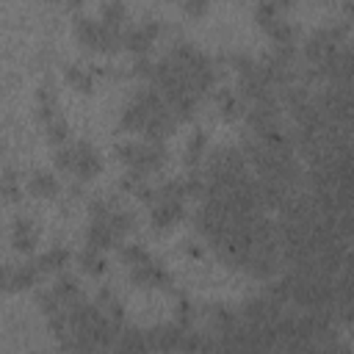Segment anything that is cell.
Returning a JSON list of instances; mask_svg holds the SVG:
<instances>
[{"instance_id": "21", "label": "cell", "mask_w": 354, "mask_h": 354, "mask_svg": "<svg viewBox=\"0 0 354 354\" xmlns=\"http://www.w3.org/2000/svg\"><path fill=\"white\" fill-rule=\"evenodd\" d=\"M205 149H207V133L205 130H196L188 138V144H185V163L188 166H196L205 158Z\"/></svg>"}, {"instance_id": "12", "label": "cell", "mask_w": 354, "mask_h": 354, "mask_svg": "<svg viewBox=\"0 0 354 354\" xmlns=\"http://www.w3.org/2000/svg\"><path fill=\"white\" fill-rule=\"evenodd\" d=\"M122 130L127 133H144V124H147V108L133 97L124 108H122V119H119Z\"/></svg>"}, {"instance_id": "34", "label": "cell", "mask_w": 354, "mask_h": 354, "mask_svg": "<svg viewBox=\"0 0 354 354\" xmlns=\"http://www.w3.org/2000/svg\"><path fill=\"white\" fill-rule=\"evenodd\" d=\"M64 6H66V8H80L83 0H64Z\"/></svg>"}, {"instance_id": "14", "label": "cell", "mask_w": 354, "mask_h": 354, "mask_svg": "<svg viewBox=\"0 0 354 354\" xmlns=\"http://www.w3.org/2000/svg\"><path fill=\"white\" fill-rule=\"evenodd\" d=\"M77 266H80V271H83V274H88V277H102V274H105V268H108V260L102 257V252H100V249L86 246V249L77 254Z\"/></svg>"}, {"instance_id": "13", "label": "cell", "mask_w": 354, "mask_h": 354, "mask_svg": "<svg viewBox=\"0 0 354 354\" xmlns=\"http://www.w3.org/2000/svg\"><path fill=\"white\" fill-rule=\"evenodd\" d=\"M69 260H72L69 249H64V246H50L36 263H39L41 274H53V271H64V268L69 266Z\"/></svg>"}, {"instance_id": "30", "label": "cell", "mask_w": 354, "mask_h": 354, "mask_svg": "<svg viewBox=\"0 0 354 354\" xmlns=\"http://www.w3.org/2000/svg\"><path fill=\"white\" fill-rule=\"evenodd\" d=\"M36 105H58V97H55V88L50 80H44L36 91Z\"/></svg>"}, {"instance_id": "10", "label": "cell", "mask_w": 354, "mask_h": 354, "mask_svg": "<svg viewBox=\"0 0 354 354\" xmlns=\"http://www.w3.org/2000/svg\"><path fill=\"white\" fill-rule=\"evenodd\" d=\"M28 191L36 196V199H55L61 194V183L55 174L50 171H33L30 180H28Z\"/></svg>"}, {"instance_id": "20", "label": "cell", "mask_w": 354, "mask_h": 354, "mask_svg": "<svg viewBox=\"0 0 354 354\" xmlns=\"http://www.w3.org/2000/svg\"><path fill=\"white\" fill-rule=\"evenodd\" d=\"M69 133H72V127H69L66 119H53V122L44 124V138H47V144H53V147L69 144Z\"/></svg>"}, {"instance_id": "11", "label": "cell", "mask_w": 354, "mask_h": 354, "mask_svg": "<svg viewBox=\"0 0 354 354\" xmlns=\"http://www.w3.org/2000/svg\"><path fill=\"white\" fill-rule=\"evenodd\" d=\"M64 80L77 91V94H91L94 91V75L83 64H66L64 66Z\"/></svg>"}, {"instance_id": "18", "label": "cell", "mask_w": 354, "mask_h": 354, "mask_svg": "<svg viewBox=\"0 0 354 354\" xmlns=\"http://www.w3.org/2000/svg\"><path fill=\"white\" fill-rule=\"evenodd\" d=\"M266 36L279 47V44H293V39H296V28L290 25V22H285L282 17H277L268 28H266Z\"/></svg>"}, {"instance_id": "17", "label": "cell", "mask_w": 354, "mask_h": 354, "mask_svg": "<svg viewBox=\"0 0 354 354\" xmlns=\"http://www.w3.org/2000/svg\"><path fill=\"white\" fill-rule=\"evenodd\" d=\"M105 221L111 224V230H113L119 238H124L127 232H133V230H136V213L122 210V207H113V210L105 216Z\"/></svg>"}, {"instance_id": "32", "label": "cell", "mask_w": 354, "mask_h": 354, "mask_svg": "<svg viewBox=\"0 0 354 354\" xmlns=\"http://www.w3.org/2000/svg\"><path fill=\"white\" fill-rule=\"evenodd\" d=\"M185 252H188L191 257H202V246H196L194 241H185Z\"/></svg>"}, {"instance_id": "1", "label": "cell", "mask_w": 354, "mask_h": 354, "mask_svg": "<svg viewBox=\"0 0 354 354\" xmlns=\"http://www.w3.org/2000/svg\"><path fill=\"white\" fill-rule=\"evenodd\" d=\"M116 158L122 163H127V169H136L141 171L144 177L158 171L166 160V147L163 141H124L116 147Z\"/></svg>"}, {"instance_id": "26", "label": "cell", "mask_w": 354, "mask_h": 354, "mask_svg": "<svg viewBox=\"0 0 354 354\" xmlns=\"http://www.w3.org/2000/svg\"><path fill=\"white\" fill-rule=\"evenodd\" d=\"M119 257H122V263L124 266H141V263H147V260H152V254L141 246V243H124L122 249H119Z\"/></svg>"}, {"instance_id": "25", "label": "cell", "mask_w": 354, "mask_h": 354, "mask_svg": "<svg viewBox=\"0 0 354 354\" xmlns=\"http://www.w3.org/2000/svg\"><path fill=\"white\" fill-rule=\"evenodd\" d=\"M53 163H55L58 171L72 174V171H75V144H61V147H55Z\"/></svg>"}, {"instance_id": "15", "label": "cell", "mask_w": 354, "mask_h": 354, "mask_svg": "<svg viewBox=\"0 0 354 354\" xmlns=\"http://www.w3.org/2000/svg\"><path fill=\"white\" fill-rule=\"evenodd\" d=\"M53 290H55V296L66 304V310H69L75 301H80V282H77L72 274H61V277L55 279Z\"/></svg>"}, {"instance_id": "3", "label": "cell", "mask_w": 354, "mask_h": 354, "mask_svg": "<svg viewBox=\"0 0 354 354\" xmlns=\"http://www.w3.org/2000/svg\"><path fill=\"white\" fill-rule=\"evenodd\" d=\"M158 33H160L158 19H144V22H138L136 28L124 30V50H130L133 55H147L149 47L155 44Z\"/></svg>"}, {"instance_id": "33", "label": "cell", "mask_w": 354, "mask_h": 354, "mask_svg": "<svg viewBox=\"0 0 354 354\" xmlns=\"http://www.w3.org/2000/svg\"><path fill=\"white\" fill-rule=\"evenodd\" d=\"M343 11H346V17L354 19V0H346V3H343Z\"/></svg>"}, {"instance_id": "4", "label": "cell", "mask_w": 354, "mask_h": 354, "mask_svg": "<svg viewBox=\"0 0 354 354\" xmlns=\"http://www.w3.org/2000/svg\"><path fill=\"white\" fill-rule=\"evenodd\" d=\"M130 282L136 288H160V290H169L171 288L169 271L160 263H155V260H147L141 266H133L130 268Z\"/></svg>"}, {"instance_id": "16", "label": "cell", "mask_w": 354, "mask_h": 354, "mask_svg": "<svg viewBox=\"0 0 354 354\" xmlns=\"http://www.w3.org/2000/svg\"><path fill=\"white\" fill-rule=\"evenodd\" d=\"M102 25L108 28H116V30H124V22H127V6L122 0H105L102 3Z\"/></svg>"}, {"instance_id": "23", "label": "cell", "mask_w": 354, "mask_h": 354, "mask_svg": "<svg viewBox=\"0 0 354 354\" xmlns=\"http://www.w3.org/2000/svg\"><path fill=\"white\" fill-rule=\"evenodd\" d=\"M216 100H218V108H221V116L227 119V122H232V119H238L241 116V111H243V105H241V100L230 91V88H221L218 94H216Z\"/></svg>"}, {"instance_id": "7", "label": "cell", "mask_w": 354, "mask_h": 354, "mask_svg": "<svg viewBox=\"0 0 354 354\" xmlns=\"http://www.w3.org/2000/svg\"><path fill=\"white\" fill-rule=\"evenodd\" d=\"M119 235L111 230V224L105 218H91L88 227H86V246H94L100 252H108L113 246H119Z\"/></svg>"}, {"instance_id": "27", "label": "cell", "mask_w": 354, "mask_h": 354, "mask_svg": "<svg viewBox=\"0 0 354 354\" xmlns=\"http://www.w3.org/2000/svg\"><path fill=\"white\" fill-rule=\"evenodd\" d=\"M279 17V6H277V0H260L257 3V8H254V19H257V25L266 30L274 19Z\"/></svg>"}, {"instance_id": "31", "label": "cell", "mask_w": 354, "mask_h": 354, "mask_svg": "<svg viewBox=\"0 0 354 354\" xmlns=\"http://www.w3.org/2000/svg\"><path fill=\"white\" fill-rule=\"evenodd\" d=\"M210 8V0H183V11L188 17H202Z\"/></svg>"}, {"instance_id": "28", "label": "cell", "mask_w": 354, "mask_h": 354, "mask_svg": "<svg viewBox=\"0 0 354 354\" xmlns=\"http://www.w3.org/2000/svg\"><path fill=\"white\" fill-rule=\"evenodd\" d=\"M3 196H6V202H11V205L22 199V185L17 183L14 169H6V174H3Z\"/></svg>"}, {"instance_id": "22", "label": "cell", "mask_w": 354, "mask_h": 354, "mask_svg": "<svg viewBox=\"0 0 354 354\" xmlns=\"http://www.w3.org/2000/svg\"><path fill=\"white\" fill-rule=\"evenodd\" d=\"M97 307H100L108 318H113V321H122V318H124V307H122V301H119L108 288H102V290L97 293Z\"/></svg>"}, {"instance_id": "35", "label": "cell", "mask_w": 354, "mask_h": 354, "mask_svg": "<svg viewBox=\"0 0 354 354\" xmlns=\"http://www.w3.org/2000/svg\"><path fill=\"white\" fill-rule=\"evenodd\" d=\"M44 3H50V6H55V3H64V0H44Z\"/></svg>"}, {"instance_id": "5", "label": "cell", "mask_w": 354, "mask_h": 354, "mask_svg": "<svg viewBox=\"0 0 354 354\" xmlns=\"http://www.w3.org/2000/svg\"><path fill=\"white\" fill-rule=\"evenodd\" d=\"M39 263H19V266H6L3 274V288L6 293H17V290H28L39 282Z\"/></svg>"}, {"instance_id": "19", "label": "cell", "mask_w": 354, "mask_h": 354, "mask_svg": "<svg viewBox=\"0 0 354 354\" xmlns=\"http://www.w3.org/2000/svg\"><path fill=\"white\" fill-rule=\"evenodd\" d=\"M116 348L119 351H144V348H149L147 332H141V329H122V335L116 340Z\"/></svg>"}, {"instance_id": "8", "label": "cell", "mask_w": 354, "mask_h": 354, "mask_svg": "<svg viewBox=\"0 0 354 354\" xmlns=\"http://www.w3.org/2000/svg\"><path fill=\"white\" fill-rule=\"evenodd\" d=\"M11 243H14V249L22 252V254H28V252L36 249V243H39V230H36L33 218H28V216L14 218V227H11Z\"/></svg>"}, {"instance_id": "9", "label": "cell", "mask_w": 354, "mask_h": 354, "mask_svg": "<svg viewBox=\"0 0 354 354\" xmlns=\"http://www.w3.org/2000/svg\"><path fill=\"white\" fill-rule=\"evenodd\" d=\"M75 39L83 50H100L102 41V22L91 19V17H77L75 22Z\"/></svg>"}, {"instance_id": "6", "label": "cell", "mask_w": 354, "mask_h": 354, "mask_svg": "<svg viewBox=\"0 0 354 354\" xmlns=\"http://www.w3.org/2000/svg\"><path fill=\"white\" fill-rule=\"evenodd\" d=\"M183 216H185V210H183L180 199H160L149 210V224H152V230H169L177 221H183Z\"/></svg>"}, {"instance_id": "29", "label": "cell", "mask_w": 354, "mask_h": 354, "mask_svg": "<svg viewBox=\"0 0 354 354\" xmlns=\"http://www.w3.org/2000/svg\"><path fill=\"white\" fill-rule=\"evenodd\" d=\"M191 321H194V307H191V301L183 299V301L177 304V310H174V324L191 329Z\"/></svg>"}, {"instance_id": "2", "label": "cell", "mask_w": 354, "mask_h": 354, "mask_svg": "<svg viewBox=\"0 0 354 354\" xmlns=\"http://www.w3.org/2000/svg\"><path fill=\"white\" fill-rule=\"evenodd\" d=\"M102 171V155L91 141H75V177L94 180Z\"/></svg>"}, {"instance_id": "24", "label": "cell", "mask_w": 354, "mask_h": 354, "mask_svg": "<svg viewBox=\"0 0 354 354\" xmlns=\"http://www.w3.org/2000/svg\"><path fill=\"white\" fill-rule=\"evenodd\" d=\"M36 304H39V310L44 313V318L58 315V313H64V310H66V304L55 296V290H53V288H50V290H39V293H36Z\"/></svg>"}]
</instances>
